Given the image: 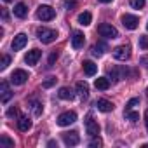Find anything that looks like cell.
Returning <instances> with one entry per match:
<instances>
[{
    "instance_id": "obj_36",
    "label": "cell",
    "mask_w": 148,
    "mask_h": 148,
    "mask_svg": "<svg viewBox=\"0 0 148 148\" xmlns=\"http://www.w3.org/2000/svg\"><path fill=\"white\" fill-rule=\"evenodd\" d=\"M139 63L148 68V56H141V58H139Z\"/></svg>"
},
{
    "instance_id": "obj_27",
    "label": "cell",
    "mask_w": 148,
    "mask_h": 148,
    "mask_svg": "<svg viewBox=\"0 0 148 148\" xmlns=\"http://www.w3.org/2000/svg\"><path fill=\"white\" fill-rule=\"evenodd\" d=\"M146 4V0H131V7L132 9H143Z\"/></svg>"
},
{
    "instance_id": "obj_24",
    "label": "cell",
    "mask_w": 148,
    "mask_h": 148,
    "mask_svg": "<svg viewBox=\"0 0 148 148\" xmlns=\"http://www.w3.org/2000/svg\"><path fill=\"white\" fill-rule=\"evenodd\" d=\"M30 108H32V112H33V115H35V117L42 115L44 106H42V103H40V101H30Z\"/></svg>"
},
{
    "instance_id": "obj_16",
    "label": "cell",
    "mask_w": 148,
    "mask_h": 148,
    "mask_svg": "<svg viewBox=\"0 0 148 148\" xmlns=\"http://www.w3.org/2000/svg\"><path fill=\"white\" fill-rule=\"evenodd\" d=\"M96 106H98V110H99V112H105V113H108V112H112V110L115 108V106H113V103H112V101H108V99H98Z\"/></svg>"
},
{
    "instance_id": "obj_18",
    "label": "cell",
    "mask_w": 148,
    "mask_h": 148,
    "mask_svg": "<svg viewBox=\"0 0 148 148\" xmlns=\"http://www.w3.org/2000/svg\"><path fill=\"white\" fill-rule=\"evenodd\" d=\"M77 92H79V96L82 99H87V96H89V86H87V82H77Z\"/></svg>"
},
{
    "instance_id": "obj_4",
    "label": "cell",
    "mask_w": 148,
    "mask_h": 148,
    "mask_svg": "<svg viewBox=\"0 0 148 148\" xmlns=\"http://www.w3.org/2000/svg\"><path fill=\"white\" fill-rule=\"evenodd\" d=\"M113 58H115L117 61H125V59H129V58H131V47H129L127 44L115 47V49H113Z\"/></svg>"
},
{
    "instance_id": "obj_9",
    "label": "cell",
    "mask_w": 148,
    "mask_h": 148,
    "mask_svg": "<svg viewBox=\"0 0 148 148\" xmlns=\"http://www.w3.org/2000/svg\"><path fill=\"white\" fill-rule=\"evenodd\" d=\"M108 75H110L115 82H119V80H122V79L127 77V68H124V66H115V68H112V70L108 71Z\"/></svg>"
},
{
    "instance_id": "obj_3",
    "label": "cell",
    "mask_w": 148,
    "mask_h": 148,
    "mask_svg": "<svg viewBox=\"0 0 148 148\" xmlns=\"http://www.w3.org/2000/svg\"><path fill=\"white\" fill-rule=\"evenodd\" d=\"M98 33H99L101 37H106V38H117V37H119L117 28L112 26V25H108V23H101V25L98 26Z\"/></svg>"
},
{
    "instance_id": "obj_10",
    "label": "cell",
    "mask_w": 148,
    "mask_h": 148,
    "mask_svg": "<svg viewBox=\"0 0 148 148\" xmlns=\"http://www.w3.org/2000/svg\"><path fill=\"white\" fill-rule=\"evenodd\" d=\"M63 141H64V145H66V146H75V145H79V141H80L79 132H75V131H71V132H64V134H63Z\"/></svg>"
},
{
    "instance_id": "obj_8",
    "label": "cell",
    "mask_w": 148,
    "mask_h": 148,
    "mask_svg": "<svg viewBox=\"0 0 148 148\" xmlns=\"http://www.w3.org/2000/svg\"><path fill=\"white\" fill-rule=\"evenodd\" d=\"M86 131H87V134L92 136V138L99 134V124L94 122L91 115H87V119H86Z\"/></svg>"
},
{
    "instance_id": "obj_34",
    "label": "cell",
    "mask_w": 148,
    "mask_h": 148,
    "mask_svg": "<svg viewBox=\"0 0 148 148\" xmlns=\"http://www.w3.org/2000/svg\"><path fill=\"white\" fill-rule=\"evenodd\" d=\"M18 113H19L18 108H11V110L7 112V117H9V119H14V117H18Z\"/></svg>"
},
{
    "instance_id": "obj_17",
    "label": "cell",
    "mask_w": 148,
    "mask_h": 148,
    "mask_svg": "<svg viewBox=\"0 0 148 148\" xmlns=\"http://www.w3.org/2000/svg\"><path fill=\"white\" fill-rule=\"evenodd\" d=\"M18 129L23 131V132L30 131V129H32V120H30L28 117H19V119H18Z\"/></svg>"
},
{
    "instance_id": "obj_20",
    "label": "cell",
    "mask_w": 148,
    "mask_h": 148,
    "mask_svg": "<svg viewBox=\"0 0 148 148\" xmlns=\"http://www.w3.org/2000/svg\"><path fill=\"white\" fill-rule=\"evenodd\" d=\"M77 21H79V25H82V26H89L91 21H92V16H91V12H80L79 18H77Z\"/></svg>"
},
{
    "instance_id": "obj_5",
    "label": "cell",
    "mask_w": 148,
    "mask_h": 148,
    "mask_svg": "<svg viewBox=\"0 0 148 148\" xmlns=\"http://www.w3.org/2000/svg\"><path fill=\"white\" fill-rule=\"evenodd\" d=\"M75 120H77V113H75V112H64V113H61V115L58 117V125L66 127V125L73 124Z\"/></svg>"
},
{
    "instance_id": "obj_11",
    "label": "cell",
    "mask_w": 148,
    "mask_h": 148,
    "mask_svg": "<svg viewBox=\"0 0 148 148\" xmlns=\"http://www.w3.org/2000/svg\"><path fill=\"white\" fill-rule=\"evenodd\" d=\"M84 42H86V37H84L82 32H73V33H71V47H73V49L84 47Z\"/></svg>"
},
{
    "instance_id": "obj_2",
    "label": "cell",
    "mask_w": 148,
    "mask_h": 148,
    "mask_svg": "<svg viewBox=\"0 0 148 148\" xmlns=\"http://www.w3.org/2000/svg\"><path fill=\"white\" fill-rule=\"evenodd\" d=\"M37 18L40 21H51L56 18V11L51 7V5H40L37 9Z\"/></svg>"
},
{
    "instance_id": "obj_22",
    "label": "cell",
    "mask_w": 148,
    "mask_h": 148,
    "mask_svg": "<svg viewBox=\"0 0 148 148\" xmlns=\"http://www.w3.org/2000/svg\"><path fill=\"white\" fill-rule=\"evenodd\" d=\"M58 96H59L61 99H66V101H71L73 98H75V94H73L71 89H68V87H61L59 92H58Z\"/></svg>"
},
{
    "instance_id": "obj_6",
    "label": "cell",
    "mask_w": 148,
    "mask_h": 148,
    "mask_svg": "<svg viewBox=\"0 0 148 148\" xmlns=\"http://www.w3.org/2000/svg\"><path fill=\"white\" fill-rule=\"evenodd\" d=\"M26 80H28V71H25V70H14V71H12L11 82H12L14 86H23Z\"/></svg>"
},
{
    "instance_id": "obj_41",
    "label": "cell",
    "mask_w": 148,
    "mask_h": 148,
    "mask_svg": "<svg viewBox=\"0 0 148 148\" xmlns=\"http://www.w3.org/2000/svg\"><path fill=\"white\" fill-rule=\"evenodd\" d=\"M4 2H12V0H4Z\"/></svg>"
},
{
    "instance_id": "obj_32",
    "label": "cell",
    "mask_w": 148,
    "mask_h": 148,
    "mask_svg": "<svg viewBox=\"0 0 148 148\" xmlns=\"http://www.w3.org/2000/svg\"><path fill=\"white\" fill-rule=\"evenodd\" d=\"M56 84V79L54 77H49L47 80H44V84H42V87H45V89H49V87H52Z\"/></svg>"
},
{
    "instance_id": "obj_38",
    "label": "cell",
    "mask_w": 148,
    "mask_h": 148,
    "mask_svg": "<svg viewBox=\"0 0 148 148\" xmlns=\"http://www.w3.org/2000/svg\"><path fill=\"white\" fill-rule=\"evenodd\" d=\"M145 125H146V131H148V110L145 112Z\"/></svg>"
},
{
    "instance_id": "obj_13",
    "label": "cell",
    "mask_w": 148,
    "mask_h": 148,
    "mask_svg": "<svg viewBox=\"0 0 148 148\" xmlns=\"http://www.w3.org/2000/svg\"><path fill=\"white\" fill-rule=\"evenodd\" d=\"M40 56H42V51H38V49H32V51L26 52V56H25V63H26V64H37V61L40 59Z\"/></svg>"
},
{
    "instance_id": "obj_26",
    "label": "cell",
    "mask_w": 148,
    "mask_h": 148,
    "mask_svg": "<svg viewBox=\"0 0 148 148\" xmlns=\"http://www.w3.org/2000/svg\"><path fill=\"white\" fill-rule=\"evenodd\" d=\"M63 7L71 11V9H75L77 7V0H63Z\"/></svg>"
},
{
    "instance_id": "obj_29",
    "label": "cell",
    "mask_w": 148,
    "mask_h": 148,
    "mask_svg": "<svg viewBox=\"0 0 148 148\" xmlns=\"http://www.w3.org/2000/svg\"><path fill=\"white\" fill-rule=\"evenodd\" d=\"M136 105H139V98H132V99H129V103L125 105V112H129V110H132Z\"/></svg>"
},
{
    "instance_id": "obj_7",
    "label": "cell",
    "mask_w": 148,
    "mask_h": 148,
    "mask_svg": "<svg viewBox=\"0 0 148 148\" xmlns=\"http://www.w3.org/2000/svg\"><path fill=\"white\" fill-rule=\"evenodd\" d=\"M120 21H122V25H124L127 30H136L138 25H139V19H138L136 16H132V14H124Z\"/></svg>"
},
{
    "instance_id": "obj_15",
    "label": "cell",
    "mask_w": 148,
    "mask_h": 148,
    "mask_svg": "<svg viewBox=\"0 0 148 148\" xmlns=\"http://www.w3.org/2000/svg\"><path fill=\"white\" fill-rule=\"evenodd\" d=\"M82 68H84V73H86L87 77H92V75H96V71H98V64H94L92 61H84Z\"/></svg>"
},
{
    "instance_id": "obj_43",
    "label": "cell",
    "mask_w": 148,
    "mask_h": 148,
    "mask_svg": "<svg viewBox=\"0 0 148 148\" xmlns=\"http://www.w3.org/2000/svg\"><path fill=\"white\" fill-rule=\"evenodd\" d=\"M146 94H148V89H146Z\"/></svg>"
},
{
    "instance_id": "obj_19",
    "label": "cell",
    "mask_w": 148,
    "mask_h": 148,
    "mask_svg": "<svg viewBox=\"0 0 148 148\" xmlns=\"http://www.w3.org/2000/svg\"><path fill=\"white\" fill-rule=\"evenodd\" d=\"M105 51H108V47H106V44H103V42H99V44H94L92 45V49H91V52H92V56H103L105 54Z\"/></svg>"
},
{
    "instance_id": "obj_37",
    "label": "cell",
    "mask_w": 148,
    "mask_h": 148,
    "mask_svg": "<svg viewBox=\"0 0 148 148\" xmlns=\"http://www.w3.org/2000/svg\"><path fill=\"white\" fill-rule=\"evenodd\" d=\"M2 18H4V21H7V18H9V14H7L5 9H2Z\"/></svg>"
},
{
    "instance_id": "obj_42",
    "label": "cell",
    "mask_w": 148,
    "mask_h": 148,
    "mask_svg": "<svg viewBox=\"0 0 148 148\" xmlns=\"http://www.w3.org/2000/svg\"><path fill=\"white\" fill-rule=\"evenodd\" d=\"M146 30H148V23H146Z\"/></svg>"
},
{
    "instance_id": "obj_39",
    "label": "cell",
    "mask_w": 148,
    "mask_h": 148,
    "mask_svg": "<svg viewBox=\"0 0 148 148\" xmlns=\"http://www.w3.org/2000/svg\"><path fill=\"white\" fill-rule=\"evenodd\" d=\"M47 145H49V146H58V143H56V141H49Z\"/></svg>"
},
{
    "instance_id": "obj_28",
    "label": "cell",
    "mask_w": 148,
    "mask_h": 148,
    "mask_svg": "<svg viewBox=\"0 0 148 148\" xmlns=\"http://www.w3.org/2000/svg\"><path fill=\"white\" fill-rule=\"evenodd\" d=\"M9 63H11V56L4 54V56H2V63H0V70L4 71V70H5V68L9 66Z\"/></svg>"
},
{
    "instance_id": "obj_25",
    "label": "cell",
    "mask_w": 148,
    "mask_h": 148,
    "mask_svg": "<svg viewBox=\"0 0 148 148\" xmlns=\"http://www.w3.org/2000/svg\"><path fill=\"white\" fill-rule=\"evenodd\" d=\"M0 146H14V141L11 138H7L5 134L0 136Z\"/></svg>"
},
{
    "instance_id": "obj_31",
    "label": "cell",
    "mask_w": 148,
    "mask_h": 148,
    "mask_svg": "<svg viewBox=\"0 0 148 148\" xmlns=\"http://www.w3.org/2000/svg\"><path fill=\"white\" fill-rule=\"evenodd\" d=\"M125 115H127V119L131 120V122H138L139 120V113H136V112H125Z\"/></svg>"
},
{
    "instance_id": "obj_1",
    "label": "cell",
    "mask_w": 148,
    "mask_h": 148,
    "mask_svg": "<svg viewBox=\"0 0 148 148\" xmlns=\"http://www.w3.org/2000/svg\"><path fill=\"white\" fill-rule=\"evenodd\" d=\"M37 37H38V40L42 44H52L58 38V33H56V30L42 26V28H37Z\"/></svg>"
},
{
    "instance_id": "obj_35",
    "label": "cell",
    "mask_w": 148,
    "mask_h": 148,
    "mask_svg": "<svg viewBox=\"0 0 148 148\" xmlns=\"http://www.w3.org/2000/svg\"><path fill=\"white\" fill-rule=\"evenodd\" d=\"M58 59V52H52L51 56H49V66H52L54 64V61Z\"/></svg>"
},
{
    "instance_id": "obj_21",
    "label": "cell",
    "mask_w": 148,
    "mask_h": 148,
    "mask_svg": "<svg viewBox=\"0 0 148 148\" xmlns=\"http://www.w3.org/2000/svg\"><path fill=\"white\" fill-rule=\"evenodd\" d=\"M94 86H96V89H99V91H106V89L110 87V80H108L106 77H99V79L94 80Z\"/></svg>"
},
{
    "instance_id": "obj_12",
    "label": "cell",
    "mask_w": 148,
    "mask_h": 148,
    "mask_svg": "<svg viewBox=\"0 0 148 148\" xmlns=\"http://www.w3.org/2000/svg\"><path fill=\"white\" fill-rule=\"evenodd\" d=\"M26 42H28V37L25 33H18L12 40V51H21L26 45Z\"/></svg>"
},
{
    "instance_id": "obj_40",
    "label": "cell",
    "mask_w": 148,
    "mask_h": 148,
    "mask_svg": "<svg viewBox=\"0 0 148 148\" xmlns=\"http://www.w3.org/2000/svg\"><path fill=\"white\" fill-rule=\"evenodd\" d=\"M99 2H101V4H110L112 0H99Z\"/></svg>"
},
{
    "instance_id": "obj_14",
    "label": "cell",
    "mask_w": 148,
    "mask_h": 148,
    "mask_svg": "<svg viewBox=\"0 0 148 148\" xmlns=\"http://www.w3.org/2000/svg\"><path fill=\"white\" fill-rule=\"evenodd\" d=\"M11 98H12V91H11L9 84L4 80L2 84H0V99H2V103H7Z\"/></svg>"
},
{
    "instance_id": "obj_30",
    "label": "cell",
    "mask_w": 148,
    "mask_h": 148,
    "mask_svg": "<svg viewBox=\"0 0 148 148\" xmlns=\"http://www.w3.org/2000/svg\"><path fill=\"white\" fill-rule=\"evenodd\" d=\"M139 47H141L143 51L148 49V35H141V37H139Z\"/></svg>"
},
{
    "instance_id": "obj_23",
    "label": "cell",
    "mask_w": 148,
    "mask_h": 148,
    "mask_svg": "<svg viewBox=\"0 0 148 148\" xmlns=\"http://www.w3.org/2000/svg\"><path fill=\"white\" fill-rule=\"evenodd\" d=\"M26 12H28V9H26V5H25L23 2H19V4L14 5V16H16V18H25Z\"/></svg>"
},
{
    "instance_id": "obj_33",
    "label": "cell",
    "mask_w": 148,
    "mask_h": 148,
    "mask_svg": "<svg viewBox=\"0 0 148 148\" xmlns=\"http://www.w3.org/2000/svg\"><path fill=\"white\" fill-rule=\"evenodd\" d=\"M101 145H103V141H101L99 138H96V136H94V139H91V143H89L91 148H99Z\"/></svg>"
}]
</instances>
